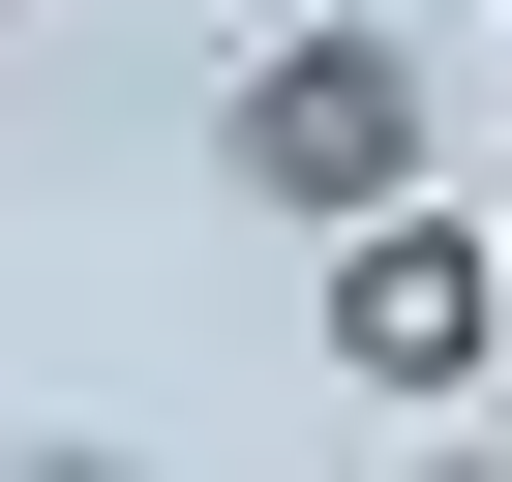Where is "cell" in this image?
Listing matches in <instances>:
<instances>
[{
	"mask_svg": "<svg viewBox=\"0 0 512 482\" xmlns=\"http://www.w3.org/2000/svg\"><path fill=\"white\" fill-rule=\"evenodd\" d=\"M422 482H512V452H422Z\"/></svg>",
	"mask_w": 512,
	"mask_h": 482,
	"instance_id": "277c9868",
	"label": "cell"
},
{
	"mask_svg": "<svg viewBox=\"0 0 512 482\" xmlns=\"http://www.w3.org/2000/svg\"><path fill=\"white\" fill-rule=\"evenodd\" d=\"M482 362H512V241H482V211H422V181H392V211H332V392L452 422Z\"/></svg>",
	"mask_w": 512,
	"mask_h": 482,
	"instance_id": "6da1fadb",
	"label": "cell"
},
{
	"mask_svg": "<svg viewBox=\"0 0 512 482\" xmlns=\"http://www.w3.org/2000/svg\"><path fill=\"white\" fill-rule=\"evenodd\" d=\"M0 482H151V452H0Z\"/></svg>",
	"mask_w": 512,
	"mask_h": 482,
	"instance_id": "3957f363",
	"label": "cell"
},
{
	"mask_svg": "<svg viewBox=\"0 0 512 482\" xmlns=\"http://www.w3.org/2000/svg\"><path fill=\"white\" fill-rule=\"evenodd\" d=\"M211 151H241V211H302V241H332V211H392V181H422V61H392V31H272Z\"/></svg>",
	"mask_w": 512,
	"mask_h": 482,
	"instance_id": "7a4b0ae2",
	"label": "cell"
}]
</instances>
